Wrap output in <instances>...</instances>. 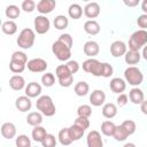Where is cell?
<instances>
[{"label":"cell","mask_w":147,"mask_h":147,"mask_svg":"<svg viewBox=\"0 0 147 147\" xmlns=\"http://www.w3.org/2000/svg\"><path fill=\"white\" fill-rule=\"evenodd\" d=\"M36 107L39 110V113H41L46 117H51V116L55 115V113H56L55 105H54V102L49 95L39 96L37 102H36Z\"/></svg>","instance_id":"1"},{"label":"cell","mask_w":147,"mask_h":147,"mask_svg":"<svg viewBox=\"0 0 147 147\" xmlns=\"http://www.w3.org/2000/svg\"><path fill=\"white\" fill-rule=\"evenodd\" d=\"M147 45V31L146 30H137L134 31L129 40V48L130 51L139 52L142 47Z\"/></svg>","instance_id":"2"},{"label":"cell","mask_w":147,"mask_h":147,"mask_svg":"<svg viewBox=\"0 0 147 147\" xmlns=\"http://www.w3.org/2000/svg\"><path fill=\"white\" fill-rule=\"evenodd\" d=\"M34 39H36V34H34V31L32 29H29V28H25L23 29L18 37H17V45L23 48V49H29L33 46L34 44Z\"/></svg>","instance_id":"3"},{"label":"cell","mask_w":147,"mask_h":147,"mask_svg":"<svg viewBox=\"0 0 147 147\" xmlns=\"http://www.w3.org/2000/svg\"><path fill=\"white\" fill-rule=\"evenodd\" d=\"M55 75L59 79V84L62 87H69L74 83V75L70 72L65 64H60L56 67Z\"/></svg>","instance_id":"4"},{"label":"cell","mask_w":147,"mask_h":147,"mask_svg":"<svg viewBox=\"0 0 147 147\" xmlns=\"http://www.w3.org/2000/svg\"><path fill=\"white\" fill-rule=\"evenodd\" d=\"M124 77H125V80L132 85V86H138L142 83L144 80V75L142 72L140 71V69H138L137 67H129L125 69L124 71Z\"/></svg>","instance_id":"5"},{"label":"cell","mask_w":147,"mask_h":147,"mask_svg":"<svg viewBox=\"0 0 147 147\" xmlns=\"http://www.w3.org/2000/svg\"><path fill=\"white\" fill-rule=\"evenodd\" d=\"M52 52L56 56V59L60 61H69V59L71 56V48H69L68 46H65L64 44H62L59 40L53 42Z\"/></svg>","instance_id":"6"},{"label":"cell","mask_w":147,"mask_h":147,"mask_svg":"<svg viewBox=\"0 0 147 147\" xmlns=\"http://www.w3.org/2000/svg\"><path fill=\"white\" fill-rule=\"evenodd\" d=\"M83 70L95 77H102V63L96 59H87L83 62Z\"/></svg>","instance_id":"7"},{"label":"cell","mask_w":147,"mask_h":147,"mask_svg":"<svg viewBox=\"0 0 147 147\" xmlns=\"http://www.w3.org/2000/svg\"><path fill=\"white\" fill-rule=\"evenodd\" d=\"M33 26H34V31L38 34H45L46 32H48L49 28H51V22L46 16H37L33 21Z\"/></svg>","instance_id":"8"},{"label":"cell","mask_w":147,"mask_h":147,"mask_svg":"<svg viewBox=\"0 0 147 147\" xmlns=\"http://www.w3.org/2000/svg\"><path fill=\"white\" fill-rule=\"evenodd\" d=\"M26 67H28V69H29L31 72L38 74V72H44V71H46L48 64H47V62H46L44 59L36 57V59H32V60L28 61Z\"/></svg>","instance_id":"9"},{"label":"cell","mask_w":147,"mask_h":147,"mask_svg":"<svg viewBox=\"0 0 147 147\" xmlns=\"http://www.w3.org/2000/svg\"><path fill=\"white\" fill-rule=\"evenodd\" d=\"M86 142H87V147H103V141H102L101 134L95 130H92L88 132Z\"/></svg>","instance_id":"10"},{"label":"cell","mask_w":147,"mask_h":147,"mask_svg":"<svg viewBox=\"0 0 147 147\" xmlns=\"http://www.w3.org/2000/svg\"><path fill=\"white\" fill-rule=\"evenodd\" d=\"M126 52H127L126 45L122 40H116L110 45V53L114 57H121V56L125 55Z\"/></svg>","instance_id":"11"},{"label":"cell","mask_w":147,"mask_h":147,"mask_svg":"<svg viewBox=\"0 0 147 147\" xmlns=\"http://www.w3.org/2000/svg\"><path fill=\"white\" fill-rule=\"evenodd\" d=\"M83 51L85 53V55H87L90 59H93L94 56H96L100 52V47H99V44L94 40H88L84 44V47H83Z\"/></svg>","instance_id":"12"},{"label":"cell","mask_w":147,"mask_h":147,"mask_svg":"<svg viewBox=\"0 0 147 147\" xmlns=\"http://www.w3.org/2000/svg\"><path fill=\"white\" fill-rule=\"evenodd\" d=\"M56 7V2L54 0H40L37 3V10L40 14H49Z\"/></svg>","instance_id":"13"},{"label":"cell","mask_w":147,"mask_h":147,"mask_svg":"<svg viewBox=\"0 0 147 147\" xmlns=\"http://www.w3.org/2000/svg\"><path fill=\"white\" fill-rule=\"evenodd\" d=\"M106 101V94L102 90H94L90 95V102L94 107H100Z\"/></svg>","instance_id":"14"},{"label":"cell","mask_w":147,"mask_h":147,"mask_svg":"<svg viewBox=\"0 0 147 147\" xmlns=\"http://www.w3.org/2000/svg\"><path fill=\"white\" fill-rule=\"evenodd\" d=\"M84 15L87 18H95L100 15V6L98 2H88L84 7Z\"/></svg>","instance_id":"15"},{"label":"cell","mask_w":147,"mask_h":147,"mask_svg":"<svg viewBox=\"0 0 147 147\" xmlns=\"http://www.w3.org/2000/svg\"><path fill=\"white\" fill-rule=\"evenodd\" d=\"M15 107L21 111V113H25L28 110L31 109L32 107V102L30 100L29 96L26 95H22V96H18L15 101Z\"/></svg>","instance_id":"16"},{"label":"cell","mask_w":147,"mask_h":147,"mask_svg":"<svg viewBox=\"0 0 147 147\" xmlns=\"http://www.w3.org/2000/svg\"><path fill=\"white\" fill-rule=\"evenodd\" d=\"M109 87L110 90L114 92V93H118V94H122L125 88H126V83L124 79L119 78V77H116V78H113L110 80V84H109Z\"/></svg>","instance_id":"17"},{"label":"cell","mask_w":147,"mask_h":147,"mask_svg":"<svg viewBox=\"0 0 147 147\" xmlns=\"http://www.w3.org/2000/svg\"><path fill=\"white\" fill-rule=\"evenodd\" d=\"M40 93H41V85L36 82H31L25 86V95L29 98H37L40 95Z\"/></svg>","instance_id":"18"},{"label":"cell","mask_w":147,"mask_h":147,"mask_svg":"<svg viewBox=\"0 0 147 147\" xmlns=\"http://www.w3.org/2000/svg\"><path fill=\"white\" fill-rule=\"evenodd\" d=\"M1 134L6 139H13L16 136V126L11 122H6L1 125Z\"/></svg>","instance_id":"19"},{"label":"cell","mask_w":147,"mask_h":147,"mask_svg":"<svg viewBox=\"0 0 147 147\" xmlns=\"http://www.w3.org/2000/svg\"><path fill=\"white\" fill-rule=\"evenodd\" d=\"M129 99L134 105H141V102L145 100V95H144V92L140 88L133 87L129 93Z\"/></svg>","instance_id":"20"},{"label":"cell","mask_w":147,"mask_h":147,"mask_svg":"<svg viewBox=\"0 0 147 147\" xmlns=\"http://www.w3.org/2000/svg\"><path fill=\"white\" fill-rule=\"evenodd\" d=\"M9 86L14 91H21L25 86V80L21 75H14L9 79Z\"/></svg>","instance_id":"21"},{"label":"cell","mask_w":147,"mask_h":147,"mask_svg":"<svg viewBox=\"0 0 147 147\" xmlns=\"http://www.w3.org/2000/svg\"><path fill=\"white\" fill-rule=\"evenodd\" d=\"M84 31L91 36H95L100 32V24L94 20H88L84 23Z\"/></svg>","instance_id":"22"},{"label":"cell","mask_w":147,"mask_h":147,"mask_svg":"<svg viewBox=\"0 0 147 147\" xmlns=\"http://www.w3.org/2000/svg\"><path fill=\"white\" fill-rule=\"evenodd\" d=\"M26 123L31 126H39L42 123V114L39 111H32L26 116Z\"/></svg>","instance_id":"23"},{"label":"cell","mask_w":147,"mask_h":147,"mask_svg":"<svg viewBox=\"0 0 147 147\" xmlns=\"http://www.w3.org/2000/svg\"><path fill=\"white\" fill-rule=\"evenodd\" d=\"M102 115L106 118H113L117 115V107L115 103L108 102L102 107Z\"/></svg>","instance_id":"24"},{"label":"cell","mask_w":147,"mask_h":147,"mask_svg":"<svg viewBox=\"0 0 147 147\" xmlns=\"http://www.w3.org/2000/svg\"><path fill=\"white\" fill-rule=\"evenodd\" d=\"M141 59V54L139 52H134V51H127L126 54L124 55V60L127 64H131V67H133V64H137Z\"/></svg>","instance_id":"25"},{"label":"cell","mask_w":147,"mask_h":147,"mask_svg":"<svg viewBox=\"0 0 147 147\" xmlns=\"http://www.w3.org/2000/svg\"><path fill=\"white\" fill-rule=\"evenodd\" d=\"M48 133L46 132V129L42 126H34V129L32 130V139L37 142H42L44 139L46 138Z\"/></svg>","instance_id":"26"},{"label":"cell","mask_w":147,"mask_h":147,"mask_svg":"<svg viewBox=\"0 0 147 147\" xmlns=\"http://www.w3.org/2000/svg\"><path fill=\"white\" fill-rule=\"evenodd\" d=\"M1 30H2L3 33L9 34V36H13V34H15L17 32V24L14 21L8 20V21H6V22L2 23Z\"/></svg>","instance_id":"27"},{"label":"cell","mask_w":147,"mask_h":147,"mask_svg":"<svg viewBox=\"0 0 147 147\" xmlns=\"http://www.w3.org/2000/svg\"><path fill=\"white\" fill-rule=\"evenodd\" d=\"M59 141L63 146H69L72 142V139H71L70 133H69V127H63V129L60 130V132H59Z\"/></svg>","instance_id":"28"},{"label":"cell","mask_w":147,"mask_h":147,"mask_svg":"<svg viewBox=\"0 0 147 147\" xmlns=\"http://www.w3.org/2000/svg\"><path fill=\"white\" fill-rule=\"evenodd\" d=\"M68 14L71 18L74 20H78L82 17L83 15V8L78 5V3H72L69 6V9H68Z\"/></svg>","instance_id":"29"},{"label":"cell","mask_w":147,"mask_h":147,"mask_svg":"<svg viewBox=\"0 0 147 147\" xmlns=\"http://www.w3.org/2000/svg\"><path fill=\"white\" fill-rule=\"evenodd\" d=\"M115 129H116V125L111 121H105L101 124V132L107 137H113Z\"/></svg>","instance_id":"30"},{"label":"cell","mask_w":147,"mask_h":147,"mask_svg":"<svg viewBox=\"0 0 147 147\" xmlns=\"http://www.w3.org/2000/svg\"><path fill=\"white\" fill-rule=\"evenodd\" d=\"M5 14H6V16H7L10 21H13V20H15V18H17V17L20 16L21 9H20L17 6H15V5H9V6L6 7Z\"/></svg>","instance_id":"31"},{"label":"cell","mask_w":147,"mask_h":147,"mask_svg":"<svg viewBox=\"0 0 147 147\" xmlns=\"http://www.w3.org/2000/svg\"><path fill=\"white\" fill-rule=\"evenodd\" d=\"M74 90H75V93H76L78 96H84V95H86V94L88 93V91H90V85H88L86 82H78V83L75 85Z\"/></svg>","instance_id":"32"},{"label":"cell","mask_w":147,"mask_h":147,"mask_svg":"<svg viewBox=\"0 0 147 147\" xmlns=\"http://www.w3.org/2000/svg\"><path fill=\"white\" fill-rule=\"evenodd\" d=\"M84 132H85V130H83L82 127H79V126H77L75 124H72L71 126H69V133H70V137H71L72 141L79 140L83 137Z\"/></svg>","instance_id":"33"},{"label":"cell","mask_w":147,"mask_h":147,"mask_svg":"<svg viewBox=\"0 0 147 147\" xmlns=\"http://www.w3.org/2000/svg\"><path fill=\"white\" fill-rule=\"evenodd\" d=\"M68 24H69V21L64 15H57L54 18V26L57 30H64L68 26Z\"/></svg>","instance_id":"34"},{"label":"cell","mask_w":147,"mask_h":147,"mask_svg":"<svg viewBox=\"0 0 147 147\" xmlns=\"http://www.w3.org/2000/svg\"><path fill=\"white\" fill-rule=\"evenodd\" d=\"M25 67H26V64H24V63H22V62H17V61L10 60L9 69H10V71L14 72V74H21V72H23L24 69H25Z\"/></svg>","instance_id":"35"},{"label":"cell","mask_w":147,"mask_h":147,"mask_svg":"<svg viewBox=\"0 0 147 147\" xmlns=\"http://www.w3.org/2000/svg\"><path fill=\"white\" fill-rule=\"evenodd\" d=\"M77 115L78 117H85L88 118L92 115V108L88 105H82L77 108Z\"/></svg>","instance_id":"36"},{"label":"cell","mask_w":147,"mask_h":147,"mask_svg":"<svg viewBox=\"0 0 147 147\" xmlns=\"http://www.w3.org/2000/svg\"><path fill=\"white\" fill-rule=\"evenodd\" d=\"M113 137H114L115 140H117V141H124L129 136H127V133L125 132V130L122 127V125H116V129H115V132H114Z\"/></svg>","instance_id":"37"},{"label":"cell","mask_w":147,"mask_h":147,"mask_svg":"<svg viewBox=\"0 0 147 147\" xmlns=\"http://www.w3.org/2000/svg\"><path fill=\"white\" fill-rule=\"evenodd\" d=\"M121 125H122V127L125 130V132L127 133V136H131V134H133V133L136 132L137 126H136V123H134L132 119H126V121H124Z\"/></svg>","instance_id":"38"},{"label":"cell","mask_w":147,"mask_h":147,"mask_svg":"<svg viewBox=\"0 0 147 147\" xmlns=\"http://www.w3.org/2000/svg\"><path fill=\"white\" fill-rule=\"evenodd\" d=\"M41 83H42V85L46 86V87L53 86L54 83H55V77H54V75H53L52 72H46V74H44L42 77H41Z\"/></svg>","instance_id":"39"},{"label":"cell","mask_w":147,"mask_h":147,"mask_svg":"<svg viewBox=\"0 0 147 147\" xmlns=\"http://www.w3.org/2000/svg\"><path fill=\"white\" fill-rule=\"evenodd\" d=\"M15 144L17 147H31V141H30L29 137L25 134H20L16 138Z\"/></svg>","instance_id":"40"},{"label":"cell","mask_w":147,"mask_h":147,"mask_svg":"<svg viewBox=\"0 0 147 147\" xmlns=\"http://www.w3.org/2000/svg\"><path fill=\"white\" fill-rule=\"evenodd\" d=\"M10 60H13V61H17V62H22V63H24V64L28 63V56H26V54L23 53V52H20V51L14 52L13 55H11V59H10Z\"/></svg>","instance_id":"41"},{"label":"cell","mask_w":147,"mask_h":147,"mask_svg":"<svg viewBox=\"0 0 147 147\" xmlns=\"http://www.w3.org/2000/svg\"><path fill=\"white\" fill-rule=\"evenodd\" d=\"M36 2L33 1V0H24L23 2H22V9L25 11V13H32L33 10H34V8H36Z\"/></svg>","instance_id":"42"},{"label":"cell","mask_w":147,"mask_h":147,"mask_svg":"<svg viewBox=\"0 0 147 147\" xmlns=\"http://www.w3.org/2000/svg\"><path fill=\"white\" fill-rule=\"evenodd\" d=\"M42 147H56V139L53 134H47L46 138L44 139V141L41 142Z\"/></svg>","instance_id":"43"},{"label":"cell","mask_w":147,"mask_h":147,"mask_svg":"<svg viewBox=\"0 0 147 147\" xmlns=\"http://www.w3.org/2000/svg\"><path fill=\"white\" fill-rule=\"evenodd\" d=\"M59 41H61L62 44H64L65 46H68L69 48H71L72 47V44H74V40H72V37L69 34V33H63V34H61L60 37H59V39H57Z\"/></svg>","instance_id":"44"},{"label":"cell","mask_w":147,"mask_h":147,"mask_svg":"<svg viewBox=\"0 0 147 147\" xmlns=\"http://www.w3.org/2000/svg\"><path fill=\"white\" fill-rule=\"evenodd\" d=\"M74 124L79 126V127H82L83 130H86V129L90 127V119L85 118V117H77Z\"/></svg>","instance_id":"45"},{"label":"cell","mask_w":147,"mask_h":147,"mask_svg":"<svg viewBox=\"0 0 147 147\" xmlns=\"http://www.w3.org/2000/svg\"><path fill=\"white\" fill-rule=\"evenodd\" d=\"M113 72H114L113 67H111L109 63L103 62V63H102V77L108 78V77H110V76L113 75Z\"/></svg>","instance_id":"46"},{"label":"cell","mask_w":147,"mask_h":147,"mask_svg":"<svg viewBox=\"0 0 147 147\" xmlns=\"http://www.w3.org/2000/svg\"><path fill=\"white\" fill-rule=\"evenodd\" d=\"M137 24L141 30L147 31V14H142L137 18Z\"/></svg>","instance_id":"47"},{"label":"cell","mask_w":147,"mask_h":147,"mask_svg":"<svg viewBox=\"0 0 147 147\" xmlns=\"http://www.w3.org/2000/svg\"><path fill=\"white\" fill-rule=\"evenodd\" d=\"M67 67H68V69L70 70V72L74 75V74H76L78 70H79V64H78V62L77 61H74V60H69L68 62H67V64H65Z\"/></svg>","instance_id":"48"},{"label":"cell","mask_w":147,"mask_h":147,"mask_svg":"<svg viewBox=\"0 0 147 147\" xmlns=\"http://www.w3.org/2000/svg\"><path fill=\"white\" fill-rule=\"evenodd\" d=\"M127 101H129V96L125 93H122V94H119L117 96V105L119 107H124L127 103Z\"/></svg>","instance_id":"49"},{"label":"cell","mask_w":147,"mask_h":147,"mask_svg":"<svg viewBox=\"0 0 147 147\" xmlns=\"http://www.w3.org/2000/svg\"><path fill=\"white\" fill-rule=\"evenodd\" d=\"M138 3H139V0H129V1L124 0V5L125 6H129V7H134Z\"/></svg>","instance_id":"50"},{"label":"cell","mask_w":147,"mask_h":147,"mask_svg":"<svg viewBox=\"0 0 147 147\" xmlns=\"http://www.w3.org/2000/svg\"><path fill=\"white\" fill-rule=\"evenodd\" d=\"M140 110H141L142 114L147 115V100H144V101L141 102V105H140Z\"/></svg>","instance_id":"51"},{"label":"cell","mask_w":147,"mask_h":147,"mask_svg":"<svg viewBox=\"0 0 147 147\" xmlns=\"http://www.w3.org/2000/svg\"><path fill=\"white\" fill-rule=\"evenodd\" d=\"M141 9L144 11V14H147V0H144L141 3Z\"/></svg>","instance_id":"52"},{"label":"cell","mask_w":147,"mask_h":147,"mask_svg":"<svg viewBox=\"0 0 147 147\" xmlns=\"http://www.w3.org/2000/svg\"><path fill=\"white\" fill-rule=\"evenodd\" d=\"M141 55H142V57H144V59L147 61V45H146V46L142 48V54H141Z\"/></svg>","instance_id":"53"},{"label":"cell","mask_w":147,"mask_h":147,"mask_svg":"<svg viewBox=\"0 0 147 147\" xmlns=\"http://www.w3.org/2000/svg\"><path fill=\"white\" fill-rule=\"evenodd\" d=\"M123 147H136V145H134L133 142H126Z\"/></svg>","instance_id":"54"},{"label":"cell","mask_w":147,"mask_h":147,"mask_svg":"<svg viewBox=\"0 0 147 147\" xmlns=\"http://www.w3.org/2000/svg\"><path fill=\"white\" fill-rule=\"evenodd\" d=\"M36 147H37V146H36Z\"/></svg>","instance_id":"55"}]
</instances>
